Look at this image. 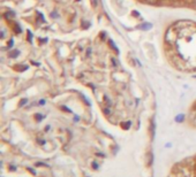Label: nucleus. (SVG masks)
<instances>
[{
	"label": "nucleus",
	"mask_w": 196,
	"mask_h": 177,
	"mask_svg": "<svg viewBox=\"0 0 196 177\" xmlns=\"http://www.w3.org/2000/svg\"><path fill=\"white\" fill-rule=\"evenodd\" d=\"M9 169H10V170H12V172H15L16 167H14V166H9Z\"/></svg>",
	"instance_id": "b1692460"
},
{
	"label": "nucleus",
	"mask_w": 196,
	"mask_h": 177,
	"mask_svg": "<svg viewBox=\"0 0 196 177\" xmlns=\"http://www.w3.org/2000/svg\"><path fill=\"white\" fill-rule=\"evenodd\" d=\"M121 125H122V128H124L125 130H128L129 128H130V125H132V122H130V121H127V122L121 123Z\"/></svg>",
	"instance_id": "423d86ee"
},
{
	"label": "nucleus",
	"mask_w": 196,
	"mask_h": 177,
	"mask_svg": "<svg viewBox=\"0 0 196 177\" xmlns=\"http://www.w3.org/2000/svg\"><path fill=\"white\" fill-rule=\"evenodd\" d=\"M35 119H36V120L39 122V121H42L43 119H44V116H43L42 114H36V115H35Z\"/></svg>",
	"instance_id": "4468645a"
},
{
	"label": "nucleus",
	"mask_w": 196,
	"mask_h": 177,
	"mask_svg": "<svg viewBox=\"0 0 196 177\" xmlns=\"http://www.w3.org/2000/svg\"><path fill=\"white\" fill-rule=\"evenodd\" d=\"M143 1L148 5H156V4L159 2V0H143Z\"/></svg>",
	"instance_id": "6e6552de"
},
{
	"label": "nucleus",
	"mask_w": 196,
	"mask_h": 177,
	"mask_svg": "<svg viewBox=\"0 0 196 177\" xmlns=\"http://www.w3.org/2000/svg\"><path fill=\"white\" fill-rule=\"evenodd\" d=\"M27 68H28V66H20V67L17 66V70L19 71H23V70H26Z\"/></svg>",
	"instance_id": "2eb2a0df"
},
{
	"label": "nucleus",
	"mask_w": 196,
	"mask_h": 177,
	"mask_svg": "<svg viewBox=\"0 0 196 177\" xmlns=\"http://www.w3.org/2000/svg\"><path fill=\"white\" fill-rule=\"evenodd\" d=\"M19 54H20V52L19 51H12V52H9L8 53V57H19Z\"/></svg>",
	"instance_id": "0eeeda50"
},
{
	"label": "nucleus",
	"mask_w": 196,
	"mask_h": 177,
	"mask_svg": "<svg viewBox=\"0 0 196 177\" xmlns=\"http://www.w3.org/2000/svg\"><path fill=\"white\" fill-rule=\"evenodd\" d=\"M5 17L7 19V20H12V19L14 17V14H13V13H9V12H8V13H6V14H5Z\"/></svg>",
	"instance_id": "f8f14e48"
},
{
	"label": "nucleus",
	"mask_w": 196,
	"mask_h": 177,
	"mask_svg": "<svg viewBox=\"0 0 196 177\" xmlns=\"http://www.w3.org/2000/svg\"><path fill=\"white\" fill-rule=\"evenodd\" d=\"M103 112H104V114L105 115H111V113H112L111 108H110V107H106V106L103 108Z\"/></svg>",
	"instance_id": "9d476101"
},
{
	"label": "nucleus",
	"mask_w": 196,
	"mask_h": 177,
	"mask_svg": "<svg viewBox=\"0 0 196 177\" xmlns=\"http://www.w3.org/2000/svg\"><path fill=\"white\" fill-rule=\"evenodd\" d=\"M150 130H151V137H155V121H151V125H150Z\"/></svg>",
	"instance_id": "39448f33"
},
{
	"label": "nucleus",
	"mask_w": 196,
	"mask_h": 177,
	"mask_svg": "<svg viewBox=\"0 0 196 177\" xmlns=\"http://www.w3.org/2000/svg\"><path fill=\"white\" fill-rule=\"evenodd\" d=\"M93 169H98V165L95 161L93 162Z\"/></svg>",
	"instance_id": "412c9836"
},
{
	"label": "nucleus",
	"mask_w": 196,
	"mask_h": 177,
	"mask_svg": "<svg viewBox=\"0 0 196 177\" xmlns=\"http://www.w3.org/2000/svg\"><path fill=\"white\" fill-rule=\"evenodd\" d=\"M28 170H29V172H30L32 175H36V172H34V169H32V168H28Z\"/></svg>",
	"instance_id": "5701e85b"
},
{
	"label": "nucleus",
	"mask_w": 196,
	"mask_h": 177,
	"mask_svg": "<svg viewBox=\"0 0 196 177\" xmlns=\"http://www.w3.org/2000/svg\"><path fill=\"white\" fill-rule=\"evenodd\" d=\"M91 2H93V6L95 8H97L98 7V0H91Z\"/></svg>",
	"instance_id": "f3484780"
},
{
	"label": "nucleus",
	"mask_w": 196,
	"mask_h": 177,
	"mask_svg": "<svg viewBox=\"0 0 196 177\" xmlns=\"http://www.w3.org/2000/svg\"><path fill=\"white\" fill-rule=\"evenodd\" d=\"M105 35H106V33H105V32H102V33H100V39H105Z\"/></svg>",
	"instance_id": "4be33fe9"
},
{
	"label": "nucleus",
	"mask_w": 196,
	"mask_h": 177,
	"mask_svg": "<svg viewBox=\"0 0 196 177\" xmlns=\"http://www.w3.org/2000/svg\"><path fill=\"white\" fill-rule=\"evenodd\" d=\"M14 31H15V33H20L21 32V28L19 26V24H14Z\"/></svg>",
	"instance_id": "ddd939ff"
},
{
	"label": "nucleus",
	"mask_w": 196,
	"mask_h": 177,
	"mask_svg": "<svg viewBox=\"0 0 196 177\" xmlns=\"http://www.w3.org/2000/svg\"><path fill=\"white\" fill-rule=\"evenodd\" d=\"M103 102L105 104V106H106V107H110V108H111V107H112V105H113V104H112V100L110 99L107 95H105Z\"/></svg>",
	"instance_id": "7ed1b4c3"
},
{
	"label": "nucleus",
	"mask_w": 196,
	"mask_h": 177,
	"mask_svg": "<svg viewBox=\"0 0 196 177\" xmlns=\"http://www.w3.org/2000/svg\"><path fill=\"white\" fill-rule=\"evenodd\" d=\"M178 38H179V32L174 28V26H171L165 32V44L173 46V44H176Z\"/></svg>",
	"instance_id": "f257e3e1"
},
{
	"label": "nucleus",
	"mask_w": 196,
	"mask_h": 177,
	"mask_svg": "<svg viewBox=\"0 0 196 177\" xmlns=\"http://www.w3.org/2000/svg\"><path fill=\"white\" fill-rule=\"evenodd\" d=\"M183 120H185V115H182V114L178 115V116L176 117V122H179V123H181Z\"/></svg>",
	"instance_id": "1a4fd4ad"
},
{
	"label": "nucleus",
	"mask_w": 196,
	"mask_h": 177,
	"mask_svg": "<svg viewBox=\"0 0 196 177\" xmlns=\"http://www.w3.org/2000/svg\"><path fill=\"white\" fill-rule=\"evenodd\" d=\"M83 24H84V29H87V28H89V24H90V23H89V22H84V23H83L82 22V26Z\"/></svg>",
	"instance_id": "aec40b11"
},
{
	"label": "nucleus",
	"mask_w": 196,
	"mask_h": 177,
	"mask_svg": "<svg viewBox=\"0 0 196 177\" xmlns=\"http://www.w3.org/2000/svg\"><path fill=\"white\" fill-rule=\"evenodd\" d=\"M152 163V153L150 152L149 153V165H151Z\"/></svg>",
	"instance_id": "a211bd4d"
},
{
	"label": "nucleus",
	"mask_w": 196,
	"mask_h": 177,
	"mask_svg": "<svg viewBox=\"0 0 196 177\" xmlns=\"http://www.w3.org/2000/svg\"><path fill=\"white\" fill-rule=\"evenodd\" d=\"M39 166L47 167V165H46V163H41V162H37V163H36V167H39Z\"/></svg>",
	"instance_id": "6ab92c4d"
},
{
	"label": "nucleus",
	"mask_w": 196,
	"mask_h": 177,
	"mask_svg": "<svg viewBox=\"0 0 196 177\" xmlns=\"http://www.w3.org/2000/svg\"><path fill=\"white\" fill-rule=\"evenodd\" d=\"M27 102H28V99H23V100H21V102H20V104H19V106H20V107H23V106H24V105H26Z\"/></svg>",
	"instance_id": "dca6fc26"
},
{
	"label": "nucleus",
	"mask_w": 196,
	"mask_h": 177,
	"mask_svg": "<svg viewBox=\"0 0 196 177\" xmlns=\"http://www.w3.org/2000/svg\"><path fill=\"white\" fill-rule=\"evenodd\" d=\"M45 104V100H41V101H39V105H44Z\"/></svg>",
	"instance_id": "393cba45"
},
{
	"label": "nucleus",
	"mask_w": 196,
	"mask_h": 177,
	"mask_svg": "<svg viewBox=\"0 0 196 177\" xmlns=\"http://www.w3.org/2000/svg\"><path fill=\"white\" fill-rule=\"evenodd\" d=\"M111 62H112V66H113V67H118L119 66L118 61H117V59H115L114 57H111Z\"/></svg>",
	"instance_id": "9b49d317"
},
{
	"label": "nucleus",
	"mask_w": 196,
	"mask_h": 177,
	"mask_svg": "<svg viewBox=\"0 0 196 177\" xmlns=\"http://www.w3.org/2000/svg\"><path fill=\"white\" fill-rule=\"evenodd\" d=\"M139 28L141 30H150L152 28V24L151 23H143V24H140Z\"/></svg>",
	"instance_id": "f03ea898"
},
{
	"label": "nucleus",
	"mask_w": 196,
	"mask_h": 177,
	"mask_svg": "<svg viewBox=\"0 0 196 177\" xmlns=\"http://www.w3.org/2000/svg\"><path fill=\"white\" fill-rule=\"evenodd\" d=\"M194 77H195V78H196V76H194Z\"/></svg>",
	"instance_id": "bb28decb"
},
{
	"label": "nucleus",
	"mask_w": 196,
	"mask_h": 177,
	"mask_svg": "<svg viewBox=\"0 0 196 177\" xmlns=\"http://www.w3.org/2000/svg\"><path fill=\"white\" fill-rule=\"evenodd\" d=\"M50 130V125H47V127H45V131H49Z\"/></svg>",
	"instance_id": "a878e982"
},
{
	"label": "nucleus",
	"mask_w": 196,
	"mask_h": 177,
	"mask_svg": "<svg viewBox=\"0 0 196 177\" xmlns=\"http://www.w3.org/2000/svg\"><path fill=\"white\" fill-rule=\"evenodd\" d=\"M108 44H110V47H111V48L113 50L114 52L118 54V53H119V50H118V47L115 46V44H114L113 40H112V39H110V40H108Z\"/></svg>",
	"instance_id": "20e7f679"
}]
</instances>
